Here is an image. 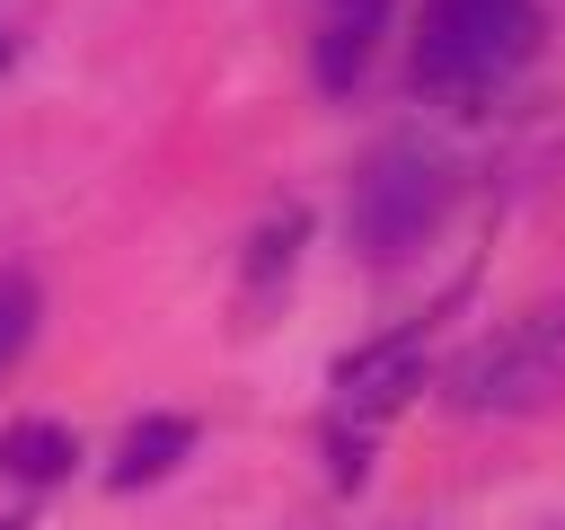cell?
Masks as SVG:
<instances>
[{
	"instance_id": "8",
	"label": "cell",
	"mask_w": 565,
	"mask_h": 530,
	"mask_svg": "<svg viewBox=\"0 0 565 530\" xmlns=\"http://www.w3.org/2000/svg\"><path fill=\"white\" fill-rule=\"evenodd\" d=\"M0 530H26V521H0Z\"/></svg>"
},
{
	"instance_id": "5",
	"label": "cell",
	"mask_w": 565,
	"mask_h": 530,
	"mask_svg": "<svg viewBox=\"0 0 565 530\" xmlns=\"http://www.w3.org/2000/svg\"><path fill=\"white\" fill-rule=\"evenodd\" d=\"M185 451H194V424H185V415H141V424L115 442L106 486H159V477H168Z\"/></svg>"
},
{
	"instance_id": "3",
	"label": "cell",
	"mask_w": 565,
	"mask_h": 530,
	"mask_svg": "<svg viewBox=\"0 0 565 530\" xmlns=\"http://www.w3.org/2000/svg\"><path fill=\"white\" fill-rule=\"evenodd\" d=\"M433 221H441V168L424 150H380L362 168V186H353V239H362V256L397 265V256H415L433 239Z\"/></svg>"
},
{
	"instance_id": "7",
	"label": "cell",
	"mask_w": 565,
	"mask_h": 530,
	"mask_svg": "<svg viewBox=\"0 0 565 530\" xmlns=\"http://www.w3.org/2000/svg\"><path fill=\"white\" fill-rule=\"evenodd\" d=\"M26 336H35V283L26 274H0V371L26 353Z\"/></svg>"
},
{
	"instance_id": "6",
	"label": "cell",
	"mask_w": 565,
	"mask_h": 530,
	"mask_svg": "<svg viewBox=\"0 0 565 530\" xmlns=\"http://www.w3.org/2000/svg\"><path fill=\"white\" fill-rule=\"evenodd\" d=\"M0 459H9L26 486H53V477L79 459V442H71V424H44V415H26V424L0 442Z\"/></svg>"
},
{
	"instance_id": "1",
	"label": "cell",
	"mask_w": 565,
	"mask_h": 530,
	"mask_svg": "<svg viewBox=\"0 0 565 530\" xmlns=\"http://www.w3.org/2000/svg\"><path fill=\"white\" fill-rule=\"evenodd\" d=\"M556 398H565V300L494 327L450 371V406H468V415H530V406H556Z\"/></svg>"
},
{
	"instance_id": "2",
	"label": "cell",
	"mask_w": 565,
	"mask_h": 530,
	"mask_svg": "<svg viewBox=\"0 0 565 530\" xmlns=\"http://www.w3.org/2000/svg\"><path fill=\"white\" fill-rule=\"evenodd\" d=\"M530 35H539L530 0H424L415 80L424 88H486L530 53Z\"/></svg>"
},
{
	"instance_id": "4",
	"label": "cell",
	"mask_w": 565,
	"mask_h": 530,
	"mask_svg": "<svg viewBox=\"0 0 565 530\" xmlns=\"http://www.w3.org/2000/svg\"><path fill=\"white\" fill-rule=\"evenodd\" d=\"M380 26H388V0H327V18H318V88H353L371 44H380Z\"/></svg>"
}]
</instances>
